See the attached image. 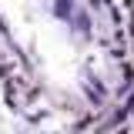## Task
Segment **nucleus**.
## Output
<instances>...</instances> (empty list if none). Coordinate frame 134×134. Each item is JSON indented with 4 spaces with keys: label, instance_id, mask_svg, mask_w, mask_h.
<instances>
[]
</instances>
